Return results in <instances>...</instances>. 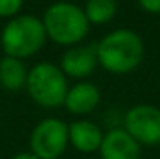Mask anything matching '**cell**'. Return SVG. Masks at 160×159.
Here are the masks:
<instances>
[{
    "mask_svg": "<svg viewBox=\"0 0 160 159\" xmlns=\"http://www.w3.org/2000/svg\"><path fill=\"white\" fill-rule=\"evenodd\" d=\"M143 58V41L131 29H114L97 43V62L111 74H128Z\"/></svg>",
    "mask_w": 160,
    "mask_h": 159,
    "instance_id": "cell-1",
    "label": "cell"
},
{
    "mask_svg": "<svg viewBox=\"0 0 160 159\" xmlns=\"http://www.w3.org/2000/svg\"><path fill=\"white\" fill-rule=\"evenodd\" d=\"M41 21L46 31V38L65 46L80 43L90 28L83 9L72 2H56L49 5Z\"/></svg>",
    "mask_w": 160,
    "mask_h": 159,
    "instance_id": "cell-2",
    "label": "cell"
},
{
    "mask_svg": "<svg viewBox=\"0 0 160 159\" xmlns=\"http://www.w3.org/2000/svg\"><path fill=\"white\" fill-rule=\"evenodd\" d=\"M44 41H46V31L43 21L31 14L12 17L2 29L0 36L5 56L19 60L32 56L36 51H39Z\"/></svg>",
    "mask_w": 160,
    "mask_h": 159,
    "instance_id": "cell-3",
    "label": "cell"
},
{
    "mask_svg": "<svg viewBox=\"0 0 160 159\" xmlns=\"http://www.w3.org/2000/svg\"><path fill=\"white\" fill-rule=\"evenodd\" d=\"M26 87L32 101L44 108H58L65 104L68 93L67 75L60 67L48 62L38 63L29 70Z\"/></svg>",
    "mask_w": 160,
    "mask_h": 159,
    "instance_id": "cell-4",
    "label": "cell"
},
{
    "mask_svg": "<svg viewBox=\"0 0 160 159\" xmlns=\"http://www.w3.org/2000/svg\"><path fill=\"white\" fill-rule=\"evenodd\" d=\"M68 144V125L58 118H46L31 134V152L39 159H58Z\"/></svg>",
    "mask_w": 160,
    "mask_h": 159,
    "instance_id": "cell-5",
    "label": "cell"
},
{
    "mask_svg": "<svg viewBox=\"0 0 160 159\" xmlns=\"http://www.w3.org/2000/svg\"><path fill=\"white\" fill-rule=\"evenodd\" d=\"M124 130L138 144L160 146V109L150 104H136L124 115Z\"/></svg>",
    "mask_w": 160,
    "mask_h": 159,
    "instance_id": "cell-6",
    "label": "cell"
},
{
    "mask_svg": "<svg viewBox=\"0 0 160 159\" xmlns=\"http://www.w3.org/2000/svg\"><path fill=\"white\" fill-rule=\"evenodd\" d=\"M97 65V45L73 46L62 56V72L75 79L89 77Z\"/></svg>",
    "mask_w": 160,
    "mask_h": 159,
    "instance_id": "cell-7",
    "label": "cell"
},
{
    "mask_svg": "<svg viewBox=\"0 0 160 159\" xmlns=\"http://www.w3.org/2000/svg\"><path fill=\"white\" fill-rule=\"evenodd\" d=\"M102 159H140V144L124 128H112L101 144Z\"/></svg>",
    "mask_w": 160,
    "mask_h": 159,
    "instance_id": "cell-8",
    "label": "cell"
},
{
    "mask_svg": "<svg viewBox=\"0 0 160 159\" xmlns=\"http://www.w3.org/2000/svg\"><path fill=\"white\" fill-rule=\"evenodd\" d=\"M101 101V93L97 86L92 82H78L73 87L68 89L65 98V106L70 113L75 115H85L97 108Z\"/></svg>",
    "mask_w": 160,
    "mask_h": 159,
    "instance_id": "cell-9",
    "label": "cell"
},
{
    "mask_svg": "<svg viewBox=\"0 0 160 159\" xmlns=\"http://www.w3.org/2000/svg\"><path fill=\"white\" fill-rule=\"evenodd\" d=\"M102 139L104 135L101 128L92 122L78 120L68 125V142L80 152H94L101 149Z\"/></svg>",
    "mask_w": 160,
    "mask_h": 159,
    "instance_id": "cell-10",
    "label": "cell"
},
{
    "mask_svg": "<svg viewBox=\"0 0 160 159\" xmlns=\"http://www.w3.org/2000/svg\"><path fill=\"white\" fill-rule=\"evenodd\" d=\"M28 74L22 60L12 56H3L0 60V86L3 89L21 91L28 82Z\"/></svg>",
    "mask_w": 160,
    "mask_h": 159,
    "instance_id": "cell-11",
    "label": "cell"
},
{
    "mask_svg": "<svg viewBox=\"0 0 160 159\" xmlns=\"http://www.w3.org/2000/svg\"><path fill=\"white\" fill-rule=\"evenodd\" d=\"M116 0H87L85 17L90 24H106L116 16Z\"/></svg>",
    "mask_w": 160,
    "mask_h": 159,
    "instance_id": "cell-12",
    "label": "cell"
},
{
    "mask_svg": "<svg viewBox=\"0 0 160 159\" xmlns=\"http://www.w3.org/2000/svg\"><path fill=\"white\" fill-rule=\"evenodd\" d=\"M24 0H0V17H12L21 10Z\"/></svg>",
    "mask_w": 160,
    "mask_h": 159,
    "instance_id": "cell-13",
    "label": "cell"
},
{
    "mask_svg": "<svg viewBox=\"0 0 160 159\" xmlns=\"http://www.w3.org/2000/svg\"><path fill=\"white\" fill-rule=\"evenodd\" d=\"M143 10L150 14H160V0H138Z\"/></svg>",
    "mask_w": 160,
    "mask_h": 159,
    "instance_id": "cell-14",
    "label": "cell"
},
{
    "mask_svg": "<svg viewBox=\"0 0 160 159\" xmlns=\"http://www.w3.org/2000/svg\"><path fill=\"white\" fill-rule=\"evenodd\" d=\"M12 159H39V157L34 156L32 152H21V154H17V156H14Z\"/></svg>",
    "mask_w": 160,
    "mask_h": 159,
    "instance_id": "cell-15",
    "label": "cell"
}]
</instances>
